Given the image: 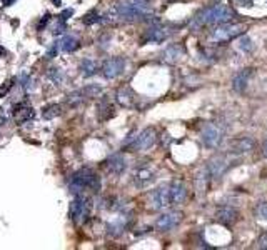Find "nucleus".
<instances>
[{
  "label": "nucleus",
  "mask_w": 267,
  "mask_h": 250,
  "mask_svg": "<svg viewBox=\"0 0 267 250\" xmlns=\"http://www.w3.org/2000/svg\"><path fill=\"white\" fill-rule=\"evenodd\" d=\"M151 14V0H120L117 2L109 15L120 22H136L144 20Z\"/></svg>",
  "instance_id": "1"
},
{
  "label": "nucleus",
  "mask_w": 267,
  "mask_h": 250,
  "mask_svg": "<svg viewBox=\"0 0 267 250\" xmlns=\"http://www.w3.org/2000/svg\"><path fill=\"white\" fill-rule=\"evenodd\" d=\"M69 189H71L72 194H80L85 189L99 192L100 179H99V175H95L90 169H82L71 177V180H69Z\"/></svg>",
  "instance_id": "2"
},
{
  "label": "nucleus",
  "mask_w": 267,
  "mask_h": 250,
  "mask_svg": "<svg viewBox=\"0 0 267 250\" xmlns=\"http://www.w3.org/2000/svg\"><path fill=\"white\" fill-rule=\"evenodd\" d=\"M234 12L227 5H212V7L202 10V12L195 17V22L199 25H221L227 24L232 19Z\"/></svg>",
  "instance_id": "3"
},
{
  "label": "nucleus",
  "mask_w": 267,
  "mask_h": 250,
  "mask_svg": "<svg viewBox=\"0 0 267 250\" xmlns=\"http://www.w3.org/2000/svg\"><path fill=\"white\" fill-rule=\"evenodd\" d=\"M244 30H245L244 25H239V24H221L211 32V40L221 44V42L236 39L240 34H244Z\"/></svg>",
  "instance_id": "4"
},
{
  "label": "nucleus",
  "mask_w": 267,
  "mask_h": 250,
  "mask_svg": "<svg viewBox=\"0 0 267 250\" xmlns=\"http://www.w3.org/2000/svg\"><path fill=\"white\" fill-rule=\"evenodd\" d=\"M156 140H157L156 129L147 127V129H144L137 137H134L132 148L134 150H149V148H152L156 145Z\"/></svg>",
  "instance_id": "5"
},
{
  "label": "nucleus",
  "mask_w": 267,
  "mask_h": 250,
  "mask_svg": "<svg viewBox=\"0 0 267 250\" xmlns=\"http://www.w3.org/2000/svg\"><path fill=\"white\" fill-rule=\"evenodd\" d=\"M71 219L76 222V223H84L85 220H87V217H89V202L85 197H76V199L72 200V204H71Z\"/></svg>",
  "instance_id": "6"
},
{
  "label": "nucleus",
  "mask_w": 267,
  "mask_h": 250,
  "mask_svg": "<svg viewBox=\"0 0 267 250\" xmlns=\"http://www.w3.org/2000/svg\"><path fill=\"white\" fill-rule=\"evenodd\" d=\"M222 140H224V132L219 129L217 125L207 124L204 129H202V142H204L206 147L217 148V147H221Z\"/></svg>",
  "instance_id": "7"
},
{
  "label": "nucleus",
  "mask_w": 267,
  "mask_h": 250,
  "mask_svg": "<svg viewBox=\"0 0 267 250\" xmlns=\"http://www.w3.org/2000/svg\"><path fill=\"white\" fill-rule=\"evenodd\" d=\"M182 222V214L177 210H172V212H165L160 217H157L156 220V228L159 232H169L172 230L179 225V223Z\"/></svg>",
  "instance_id": "8"
},
{
  "label": "nucleus",
  "mask_w": 267,
  "mask_h": 250,
  "mask_svg": "<svg viewBox=\"0 0 267 250\" xmlns=\"http://www.w3.org/2000/svg\"><path fill=\"white\" fill-rule=\"evenodd\" d=\"M154 180H156V170L147 165L136 169V172L132 174V182L137 189H147L154 184Z\"/></svg>",
  "instance_id": "9"
},
{
  "label": "nucleus",
  "mask_w": 267,
  "mask_h": 250,
  "mask_svg": "<svg viewBox=\"0 0 267 250\" xmlns=\"http://www.w3.org/2000/svg\"><path fill=\"white\" fill-rule=\"evenodd\" d=\"M170 205V190L169 185H160L151 194V207L154 210H164Z\"/></svg>",
  "instance_id": "10"
},
{
  "label": "nucleus",
  "mask_w": 267,
  "mask_h": 250,
  "mask_svg": "<svg viewBox=\"0 0 267 250\" xmlns=\"http://www.w3.org/2000/svg\"><path fill=\"white\" fill-rule=\"evenodd\" d=\"M125 70V58L124 57H112L104 62L102 73L105 78H115Z\"/></svg>",
  "instance_id": "11"
},
{
  "label": "nucleus",
  "mask_w": 267,
  "mask_h": 250,
  "mask_svg": "<svg viewBox=\"0 0 267 250\" xmlns=\"http://www.w3.org/2000/svg\"><path fill=\"white\" fill-rule=\"evenodd\" d=\"M229 169V160L226 155H214L209 163H207V170H209L212 179H221Z\"/></svg>",
  "instance_id": "12"
},
{
  "label": "nucleus",
  "mask_w": 267,
  "mask_h": 250,
  "mask_svg": "<svg viewBox=\"0 0 267 250\" xmlns=\"http://www.w3.org/2000/svg\"><path fill=\"white\" fill-rule=\"evenodd\" d=\"M254 150V140L249 137H237L229 143V152L242 155V153H250Z\"/></svg>",
  "instance_id": "13"
},
{
  "label": "nucleus",
  "mask_w": 267,
  "mask_h": 250,
  "mask_svg": "<svg viewBox=\"0 0 267 250\" xmlns=\"http://www.w3.org/2000/svg\"><path fill=\"white\" fill-rule=\"evenodd\" d=\"M216 220L224 223V225L231 227L234 225L237 220H239V212L234 209V207H229V205H224L221 209H217L216 212Z\"/></svg>",
  "instance_id": "14"
},
{
  "label": "nucleus",
  "mask_w": 267,
  "mask_h": 250,
  "mask_svg": "<svg viewBox=\"0 0 267 250\" xmlns=\"http://www.w3.org/2000/svg\"><path fill=\"white\" fill-rule=\"evenodd\" d=\"M170 37V30L164 25H152L151 29L146 32V42H152V44H162Z\"/></svg>",
  "instance_id": "15"
},
{
  "label": "nucleus",
  "mask_w": 267,
  "mask_h": 250,
  "mask_svg": "<svg viewBox=\"0 0 267 250\" xmlns=\"http://www.w3.org/2000/svg\"><path fill=\"white\" fill-rule=\"evenodd\" d=\"M105 165L110 174L122 175L127 170V158L122 155V153H114V155H110L109 158H107Z\"/></svg>",
  "instance_id": "16"
},
{
  "label": "nucleus",
  "mask_w": 267,
  "mask_h": 250,
  "mask_svg": "<svg viewBox=\"0 0 267 250\" xmlns=\"http://www.w3.org/2000/svg\"><path fill=\"white\" fill-rule=\"evenodd\" d=\"M169 190H170V205H179L185 200L187 187L184 185V182L175 180V182H172L169 185Z\"/></svg>",
  "instance_id": "17"
},
{
  "label": "nucleus",
  "mask_w": 267,
  "mask_h": 250,
  "mask_svg": "<svg viewBox=\"0 0 267 250\" xmlns=\"http://www.w3.org/2000/svg\"><path fill=\"white\" fill-rule=\"evenodd\" d=\"M184 57V47L182 45H169L167 49L162 52V60L167 63H175Z\"/></svg>",
  "instance_id": "18"
},
{
  "label": "nucleus",
  "mask_w": 267,
  "mask_h": 250,
  "mask_svg": "<svg viewBox=\"0 0 267 250\" xmlns=\"http://www.w3.org/2000/svg\"><path fill=\"white\" fill-rule=\"evenodd\" d=\"M250 75H252V68H245V70H240L237 75L234 77V80H232L234 90H237V92H244L245 87H247V84H249Z\"/></svg>",
  "instance_id": "19"
},
{
  "label": "nucleus",
  "mask_w": 267,
  "mask_h": 250,
  "mask_svg": "<svg viewBox=\"0 0 267 250\" xmlns=\"http://www.w3.org/2000/svg\"><path fill=\"white\" fill-rule=\"evenodd\" d=\"M117 102H119L122 107L129 109L136 102V94L132 92L129 87H122L119 92H117Z\"/></svg>",
  "instance_id": "20"
},
{
  "label": "nucleus",
  "mask_w": 267,
  "mask_h": 250,
  "mask_svg": "<svg viewBox=\"0 0 267 250\" xmlns=\"http://www.w3.org/2000/svg\"><path fill=\"white\" fill-rule=\"evenodd\" d=\"M127 222H129V217H119V219H115L114 222H110V223H109L107 230H109L110 235L117 237V235H120V233L125 230Z\"/></svg>",
  "instance_id": "21"
},
{
  "label": "nucleus",
  "mask_w": 267,
  "mask_h": 250,
  "mask_svg": "<svg viewBox=\"0 0 267 250\" xmlns=\"http://www.w3.org/2000/svg\"><path fill=\"white\" fill-rule=\"evenodd\" d=\"M209 170H207V167L204 170H201L199 174H197L195 177V184H197V192H199L201 195L206 194V189H207V180H209Z\"/></svg>",
  "instance_id": "22"
},
{
  "label": "nucleus",
  "mask_w": 267,
  "mask_h": 250,
  "mask_svg": "<svg viewBox=\"0 0 267 250\" xmlns=\"http://www.w3.org/2000/svg\"><path fill=\"white\" fill-rule=\"evenodd\" d=\"M80 70H82L84 77H90V75H94V73L97 72V65H95L94 60L85 58V60H82V63H80Z\"/></svg>",
  "instance_id": "23"
},
{
  "label": "nucleus",
  "mask_w": 267,
  "mask_h": 250,
  "mask_svg": "<svg viewBox=\"0 0 267 250\" xmlns=\"http://www.w3.org/2000/svg\"><path fill=\"white\" fill-rule=\"evenodd\" d=\"M60 47H62V50H65V52H74L79 47V40H77V37H74V35H65L63 37V40L60 42Z\"/></svg>",
  "instance_id": "24"
},
{
  "label": "nucleus",
  "mask_w": 267,
  "mask_h": 250,
  "mask_svg": "<svg viewBox=\"0 0 267 250\" xmlns=\"http://www.w3.org/2000/svg\"><path fill=\"white\" fill-rule=\"evenodd\" d=\"M237 47H239L240 50L244 52V54H249V52H252V50H254V44H252V40H250L247 35L240 37Z\"/></svg>",
  "instance_id": "25"
},
{
  "label": "nucleus",
  "mask_w": 267,
  "mask_h": 250,
  "mask_svg": "<svg viewBox=\"0 0 267 250\" xmlns=\"http://www.w3.org/2000/svg\"><path fill=\"white\" fill-rule=\"evenodd\" d=\"M58 114H60V105H57V104L49 105V107H45L44 112H42V115H44L45 119H53V117H57Z\"/></svg>",
  "instance_id": "26"
},
{
  "label": "nucleus",
  "mask_w": 267,
  "mask_h": 250,
  "mask_svg": "<svg viewBox=\"0 0 267 250\" xmlns=\"http://www.w3.org/2000/svg\"><path fill=\"white\" fill-rule=\"evenodd\" d=\"M49 77L58 85V84L62 82V72H60V68H50V70H49Z\"/></svg>",
  "instance_id": "27"
},
{
  "label": "nucleus",
  "mask_w": 267,
  "mask_h": 250,
  "mask_svg": "<svg viewBox=\"0 0 267 250\" xmlns=\"http://www.w3.org/2000/svg\"><path fill=\"white\" fill-rule=\"evenodd\" d=\"M255 247L262 248V250H267V230L264 233H260V237L257 238V242H255Z\"/></svg>",
  "instance_id": "28"
},
{
  "label": "nucleus",
  "mask_w": 267,
  "mask_h": 250,
  "mask_svg": "<svg viewBox=\"0 0 267 250\" xmlns=\"http://www.w3.org/2000/svg\"><path fill=\"white\" fill-rule=\"evenodd\" d=\"M257 215H259V219L267 222V204H260L257 207Z\"/></svg>",
  "instance_id": "29"
},
{
  "label": "nucleus",
  "mask_w": 267,
  "mask_h": 250,
  "mask_svg": "<svg viewBox=\"0 0 267 250\" xmlns=\"http://www.w3.org/2000/svg\"><path fill=\"white\" fill-rule=\"evenodd\" d=\"M262 153H264V157L267 158V139H265L264 145H262Z\"/></svg>",
  "instance_id": "30"
},
{
  "label": "nucleus",
  "mask_w": 267,
  "mask_h": 250,
  "mask_svg": "<svg viewBox=\"0 0 267 250\" xmlns=\"http://www.w3.org/2000/svg\"><path fill=\"white\" fill-rule=\"evenodd\" d=\"M15 0H4V5H12Z\"/></svg>",
  "instance_id": "31"
}]
</instances>
